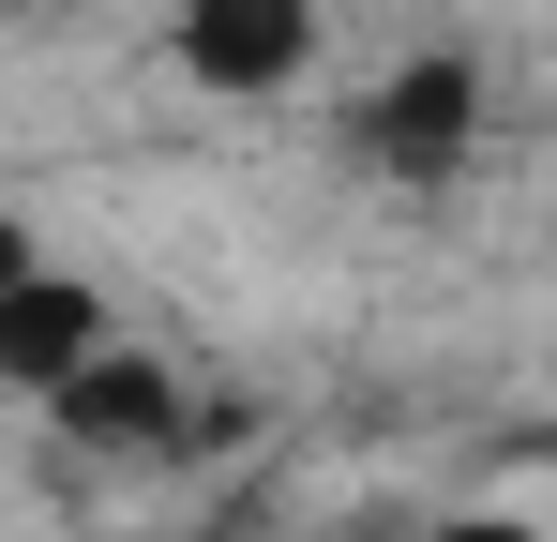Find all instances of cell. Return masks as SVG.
<instances>
[{"label": "cell", "mask_w": 557, "mask_h": 542, "mask_svg": "<svg viewBox=\"0 0 557 542\" xmlns=\"http://www.w3.org/2000/svg\"><path fill=\"white\" fill-rule=\"evenodd\" d=\"M347 136H362V167L407 181V196L467 181V151H482V46H407V61L347 106Z\"/></svg>", "instance_id": "1"}, {"label": "cell", "mask_w": 557, "mask_h": 542, "mask_svg": "<svg viewBox=\"0 0 557 542\" xmlns=\"http://www.w3.org/2000/svg\"><path fill=\"white\" fill-rule=\"evenodd\" d=\"M30 422H46L61 452H91V467H182V452H196V392L136 347V332H121V347L76 361V377H61Z\"/></svg>", "instance_id": "2"}, {"label": "cell", "mask_w": 557, "mask_h": 542, "mask_svg": "<svg viewBox=\"0 0 557 542\" xmlns=\"http://www.w3.org/2000/svg\"><path fill=\"white\" fill-rule=\"evenodd\" d=\"M317 0H166V76L211 90V106H272V90L317 76Z\"/></svg>", "instance_id": "3"}, {"label": "cell", "mask_w": 557, "mask_h": 542, "mask_svg": "<svg viewBox=\"0 0 557 542\" xmlns=\"http://www.w3.org/2000/svg\"><path fill=\"white\" fill-rule=\"evenodd\" d=\"M121 347V301H106L91 271H15V286H0V392H15V407H46V392H61V377H76V361H106Z\"/></svg>", "instance_id": "4"}, {"label": "cell", "mask_w": 557, "mask_h": 542, "mask_svg": "<svg viewBox=\"0 0 557 542\" xmlns=\"http://www.w3.org/2000/svg\"><path fill=\"white\" fill-rule=\"evenodd\" d=\"M422 542H543V528H528V513H437Z\"/></svg>", "instance_id": "5"}, {"label": "cell", "mask_w": 557, "mask_h": 542, "mask_svg": "<svg viewBox=\"0 0 557 542\" xmlns=\"http://www.w3.org/2000/svg\"><path fill=\"white\" fill-rule=\"evenodd\" d=\"M15 271H46V242H30V211H0V286Z\"/></svg>", "instance_id": "6"}]
</instances>
